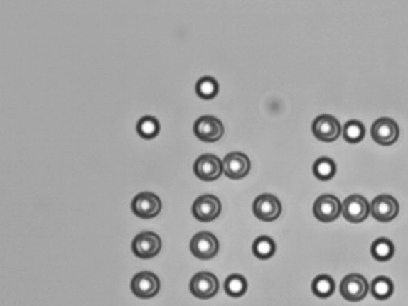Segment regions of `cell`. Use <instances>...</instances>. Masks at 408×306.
Returning <instances> with one entry per match:
<instances>
[{
	"instance_id": "5",
	"label": "cell",
	"mask_w": 408,
	"mask_h": 306,
	"mask_svg": "<svg viewBox=\"0 0 408 306\" xmlns=\"http://www.w3.org/2000/svg\"><path fill=\"white\" fill-rule=\"evenodd\" d=\"M190 250L193 255L198 259H211L218 253L219 242L216 236L211 233H198L191 240Z\"/></svg>"
},
{
	"instance_id": "4",
	"label": "cell",
	"mask_w": 408,
	"mask_h": 306,
	"mask_svg": "<svg viewBox=\"0 0 408 306\" xmlns=\"http://www.w3.org/2000/svg\"><path fill=\"white\" fill-rule=\"evenodd\" d=\"M222 212V204L216 196L205 195L198 197L192 207L193 215L203 222H212Z\"/></svg>"
},
{
	"instance_id": "18",
	"label": "cell",
	"mask_w": 408,
	"mask_h": 306,
	"mask_svg": "<svg viewBox=\"0 0 408 306\" xmlns=\"http://www.w3.org/2000/svg\"><path fill=\"white\" fill-rule=\"evenodd\" d=\"M395 248L390 240L380 238L376 240L371 248L373 258L379 261H387L393 258Z\"/></svg>"
},
{
	"instance_id": "22",
	"label": "cell",
	"mask_w": 408,
	"mask_h": 306,
	"mask_svg": "<svg viewBox=\"0 0 408 306\" xmlns=\"http://www.w3.org/2000/svg\"><path fill=\"white\" fill-rule=\"evenodd\" d=\"M394 284L387 277L380 276L372 283L371 291L373 297L378 300H387L392 296Z\"/></svg>"
},
{
	"instance_id": "23",
	"label": "cell",
	"mask_w": 408,
	"mask_h": 306,
	"mask_svg": "<svg viewBox=\"0 0 408 306\" xmlns=\"http://www.w3.org/2000/svg\"><path fill=\"white\" fill-rule=\"evenodd\" d=\"M247 289L246 278L240 275H232L226 278L225 290L229 296L240 297L244 296Z\"/></svg>"
},
{
	"instance_id": "9",
	"label": "cell",
	"mask_w": 408,
	"mask_h": 306,
	"mask_svg": "<svg viewBox=\"0 0 408 306\" xmlns=\"http://www.w3.org/2000/svg\"><path fill=\"white\" fill-rule=\"evenodd\" d=\"M253 212L255 216L264 222L277 220L282 212V205L277 197L264 194L256 199L253 204Z\"/></svg>"
},
{
	"instance_id": "12",
	"label": "cell",
	"mask_w": 408,
	"mask_h": 306,
	"mask_svg": "<svg viewBox=\"0 0 408 306\" xmlns=\"http://www.w3.org/2000/svg\"><path fill=\"white\" fill-rule=\"evenodd\" d=\"M340 290L345 300L356 302L367 296L369 285L365 277L353 274L344 278L340 283Z\"/></svg>"
},
{
	"instance_id": "19",
	"label": "cell",
	"mask_w": 408,
	"mask_h": 306,
	"mask_svg": "<svg viewBox=\"0 0 408 306\" xmlns=\"http://www.w3.org/2000/svg\"><path fill=\"white\" fill-rule=\"evenodd\" d=\"M335 288L333 278L326 275H318L312 283V291L318 297L328 298L332 296Z\"/></svg>"
},
{
	"instance_id": "25",
	"label": "cell",
	"mask_w": 408,
	"mask_h": 306,
	"mask_svg": "<svg viewBox=\"0 0 408 306\" xmlns=\"http://www.w3.org/2000/svg\"><path fill=\"white\" fill-rule=\"evenodd\" d=\"M365 126L358 120H350L344 126L343 136L345 140L350 143H358L365 138Z\"/></svg>"
},
{
	"instance_id": "13",
	"label": "cell",
	"mask_w": 408,
	"mask_h": 306,
	"mask_svg": "<svg viewBox=\"0 0 408 306\" xmlns=\"http://www.w3.org/2000/svg\"><path fill=\"white\" fill-rule=\"evenodd\" d=\"M196 176L205 182H212L222 176L223 163L213 155H203L198 158L194 165Z\"/></svg>"
},
{
	"instance_id": "11",
	"label": "cell",
	"mask_w": 408,
	"mask_h": 306,
	"mask_svg": "<svg viewBox=\"0 0 408 306\" xmlns=\"http://www.w3.org/2000/svg\"><path fill=\"white\" fill-rule=\"evenodd\" d=\"M219 290L218 278L209 272L198 273L190 282V291L200 299L212 298Z\"/></svg>"
},
{
	"instance_id": "8",
	"label": "cell",
	"mask_w": 408,
	"mask_h": 306,
	"mask_svg": "<svg viewBox=\"0 0 408 306\" xmlns=\"http://www.w3.org/2000/svg\"><path fill=\"white\" fill-rule=\"evenodd\" d=\"M194 132L198 139L206 142H215L222 138L224 126L217 118L207 116L196 120Z\"/></svg>"
},
{
	"instance_id": "15",
	"label": "cell",
	"mask_w": 408,
	"mask_h": 306,
	"mask_svg": "<svg viewBox=\"0 0 408 306\" xmlns=\"http://www.w3.org/2000/svg\"><path fill=\"white\" fill-rule=\"evenodd\" d=\"M371 212L375 219L379 222H387L392 221L398 216L399 205L392 196L387 195H379L372 201Z\"/></svg>"
},
{
	"instance_id": "1",
	"label": "cell",
	"mask_w": 408,
	"mask_h": 306,
	"mask_svg": "<svg viewBox=\"0 0 408 306\" xmlns=\"http://www.w3.org/2000/svg\"><path fill=\"white\" fill-rule=\"evenodd\" d=\"M162 248V240L154 232H142L131 243L132 253L141 259H151L156 256Z\"/></svg>"
},
{
	"instance_id": "10",
	"label": "cell",
	"mask_w": 408,
	"mask_h": 306,
	"mask_svg": "<svg viewBox=\"0 0 408 306\" xmlns=\"http://www.w3.org/2000/svg\"><path fill=\"white\" fill-rule=\"evenodd\" d=\"M371 133L373 140L377 143L390 146L399 139V129L394 120L390 118H380L373 124Z\"/></svg>"
},
{
	"instance_id": "14",
	"label": "cell",
	"mask_w": 408,
	"mask_h": 306,
	"mask_svg": "<svg viewBox=\"0 0 408 306\" xmlns=\"http://www.w3.org/2000/svg\"><path fill=\"white\" fill-rule=\"evenodd\" d=\"M312 130L318 140L331 142L339 138L341 126L335 117L330 114H322L314 119Z\"/></svg>"
},
{
	"instance_id": "17",
	"label": "cell",
	"mask_w": 408,
	"mask_h": 306,
	"mask_svg": "<svg viewBox=\"0 0 408 306\" xmlns=\"http://www.w3.org/2000/svg\"><path fill=\"white\" fill-rule=\"evenodd\" d=\"M136 132L141 138L151 140L156 138L161 132V124L156 118L146 116L137 123Z\"/></svg>"
},
{
	"instance_id": "16",
	"label": "cell",
	"mask_w": 408,
	"mask_h": 306,
	"mask_svg": "<svg viewBox=\"0 0 408 306\" xmlns=\"http://www.w3.org/2000/svg\"><path fill=\"white\" fill-rule=\"evenodd\" d=\"M223 169L225 176L230 179L244 178L250 171L251 162L242 153H230L224 158Z\"/></svg>"
},
{
	"instance_id": "3",
	"label": "cell",
	"mask_w": 408,
	"mask_h": 306,
	"mask_svg": "<svg viewBox=\"0 0 408 306\" xmlns=\"http://www.w3.org/2000/svg\"><path fill=\"white\" fill-rule=\"evenodd\" d=\"M131 211L142 219H151L157 217L162 209V202L156 195L141 192L131 201Z\"/></svg>"
},
{
	"instance_id": "24",
	"label": "cell",
	"mask_w": 408,
	"mask_h": 306,
	"mask_svg": "<svg viewBox=\"0 0 408 306\" xmlns=\"http://www.w3.org/2000/svg\"><path fill=\"white\" fill-rule=\"evenodd\" d=\"M219 84L216 80L206 76L197 82L196 92L203 99L210 100L218 94Z\"/></svg>"
},
{
	"instance_id": "6",
	"label": "cell",
	"mask_w": 408,
	"mask_h": 306,
	"mask_svg": "<svg viewBox=\"0 0 408 306\" xmlns=\"http://www.w3.org/2000/svg\"><path fill=\"white\" fill-rule=\"evenodd\" d=\"M370 211L371 207L365 197L353 195L345 200L341 212L347 221L360 223L367 219Z\"/></svg>"
},
{
	"instance_id": "2",
	"label": "cell",
	"mask_w": 408,
	"mask_h": 306,
	"mask_svg": "<svg viewBox=\"0 0 408 306\" xmlns=\"http://www.w3.org/2000/svg\"><path fill=\"white\" fill-rule=\"evenodd\" d=\"M161 280L156 275L150 271L137 273L131 282L132 293L141 299L156 297L161 290Z\"/></svg>"
},
{
	"instance_id": "21",
	"label": "cell",
	"mask_w": 408,
	"mask_h": 306,
	"mask_svg": "<svg viewBox=\"0 0 408 306\" xmlns=\"http://www.w3.org/2000/svg\"><path fill=\"white\" fill-rule=\"evenodd\" d=\"M314 176L321 181H328L336 173L335 162L327 157L319 158L313 167Z\"/></svg>"
},
{
	"instance_id": "20",
	"label": "cell",
	"mask_w": 408,
	"mask_h": 306,
	"mask_svg": "<svg viewBox=\"0 0 408 306\" xmlns=\"http://www.w3.org/2000/svg\"><path fill=\"white\" fill-rule=\"evenodd\" d=\"M275 251H277V244L272 238L268 236L257 238L252 245L253 253L261 260L272 258Z\"/></svg>"
},
{
	"instance_id": "7",
	"label": "cell",
	"mask_w": 408,
	"mask_h": 306,
	"mask_svg": "<svg viewBox=\"0 0 408 306\" xmlns=\"http://www.w3.org/2000/svg\"><path fill=\"white\" fill-rule=\"evenodd\" d=\"M343 211V204L332 195L318 197L313 205V214L318 220L328 223L338 218Z\"/></svg>"
}]
</instances>
